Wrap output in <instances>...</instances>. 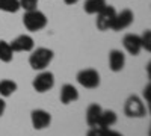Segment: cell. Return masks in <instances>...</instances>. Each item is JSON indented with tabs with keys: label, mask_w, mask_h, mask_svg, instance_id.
Here are the masks:
<instances>
[{
	"label": "cell",
	"mask_w": 151,
	"mask_h": 136,
	"mask_svg": "<svg viewBox=\"0 0 151 136\" xmlns=\"http://www.w3.org/2000/svg\"><path fill=\"white\" fill-rule=\"evenodd\" d=\"M30 121L35 130H44L52 124V115L44 109H35L30 112Z\"/></svg>",
	"instance_id": "ba28073f"
},
{
	"label": "cell",
	"mask_w": 151,
	"mask_h": 136,
	"mask_svg": "<svg viewBox=\"0 0 151 136\" xmlns=\"http://www.w3.org/2000/svg\"><path fill=\"white\" fill-rule=\"evenodd\" d=\"M150 88H151V85H150V83L144 88V97H145V100H147V103H148V104L151 103V98H150Z\"/></svg>",
	"instance_id": "603a6c76"
},
{
	"label": "cell",
	"mask_w": 151,
	"mask_h": 136,
	"mask_svg": "<svg viewBox=\"0 0 151 136\" xmlns=\"http://www.w3.org/2000/svg\"><path fill=\"white\" fill-rule=\"evenodd\" d=\"M104 136H124L122 133L116 132V130H112V129H106L104 130Z\"/></svg>",
	"instance_id": "7402d4cb"
},
{
	"label": "cell",
	"mask_w": 151,
	"mask_h": 136,
	"mask_svg": "<svg viewBox=\"0 0 151 136\" xmlns=\"http://www.w3.org/2000/svg\"><path fill=\"white\" fill-rule=\"evenodd\" d=\"M21 8L18 0H0V11L8 12V14H15Z\"/></svg>",
	"instance_id": "ac0fdd59"
},
{
	"label": "cell",
	"mask_w": 151,
	"mask_h": 136,
	"mask_svg": "<svg viewBox=\"0 0 151 136\" xmlns=\"http://www.w3.org/2000/svg\"><path fill=\"white\" fill-rule=\"evenodd\" d=\"M64 2H65L67 5H76V3L79 2V0H64Z\"/></svg>",
	"instance_id": "d4e9b609"
},
{
	"label": "cell",
	"mask_w": 151,
	"mask_h": 136,
	"mask_svg": "<svg viewBox=\"0 0 151 136\" xmlns=\"http://www.w3.org/2000/svg\"><path fill=\"white\" fill-rule=\"evenodd\" d=\"M125 65V56L121 50H110L109 52V67L113 73H119Z\"/></svg>",
	"instance_id": "8fae6325"
},
{
	"label": "cell",
	"mask_w": 151,
	"mask_h": 136,
	"mask_svg": "<svg viewBox=\"0 0 151 136\" xmlns=\"http://www.w3.org/2000/svg\"><path fill=\"white\" fill-rule=\"evenodd\" d=\"M124 114L129 118H144L147 117L148 110L137 95H130L124 103Z\"/></svg>",
	"instance_id": "3957f363"
},
{
	"label": "cell",
	"mask_w": 151,
	"mask_h": 136,
	"mask_svg": "<svg viewBox=\"0 0 151 136\" xmlns=\"http://www.w3.org/2000/svg\"><path fill=\"white\" fill-rule=\"evenodd\" d=\"M18 88V85L14 82V80H9V79H3L2 82H0V95H2L3 98L6 97H11L12 94H14Z\"/></svg>",
	"instance_id": "e0dca14e"
},
{
	"label": "cell",
	"mask_w": 151,
	"mask_h": 136,
	"mask_svg": "<svg viewBox=\"0 0 151 136\" xmlns=\"http://www.w3.org/2000/svg\"><path fill=\"white\" fill-rule=\"evenodd\" d=\"M20 2V8L24 11H33L38 9V2L40 0H18Z\"/></svg>",
	"instance_id": "ffe728a7"
},
{
	"label": "cell",
	"mask_w": 151,
	"mask_h": 136,
	"mask_svg": "<svg viewBox=\"0 0 151 136\" xmlns=\"http://www.w3.org/2000/svg\"><path fill=\"white\" fill-rule=\"evenodd\" d=\"M9 44L12 47V50H14V53L15 52H32L35 48V41L30 35H20Z\"/></svg>",
	"instance_id": "30bf717a"
},
{
	"label": "cell",
	"mask_w": 151,
	"mask_h": 136,
	"mask_svg": "<svg viewBox=\"0 0 151 136\" xmlns=\"http://www.w3.org/2000/svg\"><path fill=\"white\" fill-rule=\"evenodd\" d=\"M115 15H116L115 8L110 6V5H106V6L97 14V21H95L97 29L101 30V32L109 30V29L112 27V23H113V18H115Z\"/></svg>",
	"instance_id": "8992f818"
},
{
	"label": "cell",
	"mask_w": 151,
	"mask_h": 136,
	"mask_svg": "<svg viewBox=\"0 0 151 136\" xmlns=\"http://www.w3.org/2000/svg\"><path fill=\"white\" fill-rule=\"evenodd\" d=\"M47 17L44 12L33 9V11H26V14L23 15V24L29 32H40L47 26Z\"/></svg>",
	"instance_id": "7a4b0ae2"
},
{
	"label": "cell",
	"mask_w": 151,
	"mask_h": 136,
	"mask_svg": "<svg viewBox=\"0 0 151 136\" xmlns=\"http://www.w3.org/2000/svg\"><path fill=\"white\" fill-rule=\"evenodd\" d=\"M101 106L97 104V103H92L88 106L86 109V122L89 127H97L98 124V119H100V115H101Z\"/></svg>",
	"instance_id": "4fadbf2b"
},
{
	"label": "cell",
	"mask_w": 151,
	"mask_h": 136,
	"mask_svg": "<svg viewBox=\"0 0 151 136\" xmlns=\"http://www.w3.org/2000/svg\"><path fill=\"white\" fill-rule=\"evenodd\" d=\"M5 109H6V101L3 100V98H0V117L5 114Z\"/></svg>",
	"instance_id": "cb8c5ba5"
},
{
	"label": "cell",
	"mask_w": 151,
	"mask_h": 136,
	"mask_svg": "<svg viewBox=\"0 0 151 136\" xmlns=\"http://www.w3.org/2000/svg\"><path fill=\"white\" fill-rule=\"evenodd\" d=\"M32 86L36 92L44 94L47 91H50L55 86V74L50 71H41L38 76L32 80Z\"/></svg>",
	"instance_id": "5b68a950"
},
{
	"label": "cell",
	"mask_w": 151,
	"mask_h": 136,
	"mask_svg": "<svg viewBox=\"0 0 151 136\" xmlns=\"http://www.w3.org/2000/svg\"><path fill=\"white\" fill-rule=\"evenodd\" d=\"M118 121V115L116 112L113 110H101V115H100V119H98V124L97 127H101V129H110L115 122Z\"/></svg>",
	"instance_id": "5bb4252c"
},
{
	"label": "cell",
	"mask_w": 151,
	"mask_h": 136,
	"mask_svg": "<svg viewBox=\"0 0 151 136\" xmlns=\"http://www.w3.org/2000/svg\"><path fill=\"white\" fill-rule=\"evenodd\" d=\"M122 45L132 56H137L142 50V44H141V36L136 33H127L122 40Z\"/></svg>",
	"instance_id": "9c48e42d"
},
{
	"label": "cell",
	"mask_w": 151,
	"mask_h": 136,
	"mask_svg": "<svg viewBox=\"0 0 151 136\" xmlns=\"http://www.w3.org/2000/svg\"><path fill=\"white\" fill-rule=\"evenodd\" d=\"M106 0H85L83 3V9L86 14L89 15H97L100 11H101L106 6Z\"/></svg>",
	"instance_id": "9a60e30c"
},
{
	"label": "cell",
	"mask_w": 151,
	"mask_h": 136,
	"mask_svg": "<svg viewBox=\"0 0 151 136\" xmlns=\"http://www.w3.org/2000/svg\"><path fill=\"white\" fill-rule=\"evenodd\" d=\"M77 82L86 89H95L100 86V73L94 68H85L77 73Z\"/></svg>",
	"instance_id": "277c9868"
},
{
	"label": "cell",
	"mask_w": 151,
	"mask_h": 136,
	"mask_svg": "<svg viewBox=\"0 0 151 136\" xmlns=\"http://www.w3.org/2000/svg\"><path fill=\"white\" fill-rule=\"evenodd\" d=\"M76 100H79V91L76 86L70 85V83H65L64 86L60 88V103L64 104H70Z\"/></svg>",
	"instance_id": "7c38bea8"
},
{
	"label": "cell",
	"mask_w": 151,
	"mask_h": 136,
	"mask_svg": "<svg viewBox=\"0 0 151 136\" xmlns=\"http://www.w3.org/2000/svg\"><path fill=\"white\" fill-rule=\"evenodd\" d=\"M134 20V14L133 11L130 9H122L121 12H116L115 18H113V23H112V30L115 32H119V30H124L132 26V23Z\"/></svg>",
	"instance_id": "52a82bcc"
},
{
	"label": "cell",
	"mask_w": 151,
	"mask_h": 136,
	"mask_svg": "<svg viewBox=\"0 0 151 136\" xmlns=\"http://www.w3.org/2000/svg\"><path fill=\"white\" fill-rule=\"evenodd\" d=\"M141 44H142V48H145L147 52H151V32H150V29H145L144 33L141 35Z\"/></svg>",
	"instance_id": "d6986e66"
},
{
	"label": "cell",
	"mask_w": 151,
	"mask_h": 136,
	"mask_svg": "<svg viewBox=\"0 0 151 136\" xmlns=\"http://www.w3.org/2000/svg\"><path fill=\"white\" fill-rule=\"evenodd\" d=\"M104 130L106 129H101V127H89L86 136H104Z\"/></svg>",
	"instance_id": "44dd1931"
},
{
	"label": "cell",
	"mask_w": 151,
	"mask_h": 136,
	"mask_svg": "<svg viewBox=\"0 0 151 136\" xmlns=\"http://www.w3.org/2000/svg\"><path fill=\"white\" fill-rule=\"evenodd\" d=\"M53 58H55V53L52 48L40 47L36 50H32V55L29 56V65L35 71H44L53 60Z\"/></svg>",
	"instance_id": "6da1fadb"
},
{
	"label": "cell",
	"mask_w": 151,
	"mask_h": 136,
	"mask_svg": "<svg viewBox=\"0 0 151 136\" xmlns=\"http://www.w3.org/2000/svg\"><path fill=\"white\" fill-rule=\"evenodd\" d=\"M12 59H14V50H12L11 44L5 40H0V60L9 64L12 62Z\"/></svg>",
	"instance_id": "2e32d148"
}]
</instances>
